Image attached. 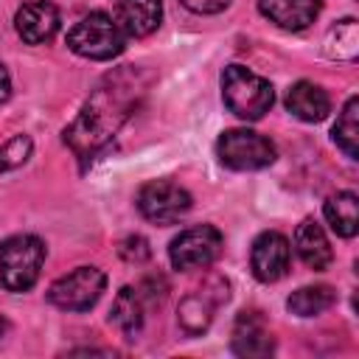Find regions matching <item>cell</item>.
I'll use <instances>...</instances> for the list:
<instances>
[{"label": "cell", "instance_id": "7", "mask_svg": "<svg viewBox=\"0 0 359 359\" xmlns=\"http://www.w3.org/2000/svg\"><path fill=\"white\" fill-rule=\"evenodd\" d=\"M222 244H224V238L213 224H196L171 238L168 258H171L174 269H182V272L205 269L219 258Z\"/></svg>", "mask_w": 359, "mask_h": 359}, {"label": "cell", "instance_id": "25", "mask_svg": "<svg viewBox=\"0 0 359 359\" xmlns=\"http://www.w3.org/2000/svg\"><path fill=\"white\" fill-rule=\"evenodd\" d=\"M11 95V79H8V73H6V67L0 65V104L6 101Z\"/></svg>", "mask_w": 359, "mask_h": 359}, {"label": "cell", "instance_id": "11", "mask_svg": "<svg viewBox=\"0 0 359 359\" xmlns=\"http://www.w3.org/2000/svg\"><path fill=\"white\" fill-rule=\"evenodd\" d=\"M230 348L238 356H269L275 351V339H272L261 311H241L236 317Z\"/></svg>", "mask_w": 359, "mask_h": 359}, {"label": "cell", "instance_id": "19", "mask_svg": "<svg viewBox=\"0 0 359 359\" xmlns=\"http://www.w3.org/2000/svg\"><path fill=\"white\" fill-rule=\"evenodd\" d=\"M334 300H337V292L325 283H317V286H303V289L292 292L286 300V309L297 317H317L325 309H331Z\"/></svg>", "mask_w": 359, "mask_h": 359}, {"label": "cell", "instance_id": "6", "mask_svg": "<svg viewBox=\"0 0 359 359\" xmlns=\"http://www.w3.org/2000/svg\"><path fill=\"white\" fill-rule=\"evenodd\" d=\"M107 286V275L98 266H79L50 283L48 300L65 311H87L98 303Z\"/></svg>", "mask_w": 359, "mask_h": 359}, {"label": "cell", "instance_id": "14", "mask_svg": "<svg viewBox=\"0 0 359 359\" xmlns=\"http://www.w3.org/2000/svg\"><path fill=\"white\" fill-rule=\"evenodd\" d=\"M294 250L300 255V261L309 266V269H328L331 261H334V252H331V244H328V236L325 230L314 222V219H303L294 230Z\"/></svg>", "mask_w": 359, "mask_h": 359}, {"label": "cell", "instance_id": "20", "mask_svg": "<svg viewBox=\"0 0 359 359\" xmlns=\"http://www.w3.org/2000/svg\"><path fill=\"white\" fill-rule=\"evenodd\" d=\"M331 137L351 160L359 157V98L356 95H351L345 101V107H342V112L331 129Z\"/></svg>", "mask_w": 359, "mask_h": 359}, {"label": "cell", "instance_id": "10", "mask_svg": "<svg viewBox=\"0 0 359 359\" xmlns=\"http://www.w3.org/2000/svg\"><path fill=\"white\" fill-rule=\"evenodd\" d=\"M14 28H17L22 42L42 45L59 31V8L48 0H31L17 11Z\"/></svg>", "mask_w": 359, "mask_h": 359}, {"label": "cell", "instance_id": "13", "mask_svg": "<svg viewBox=\"0 0 359 359\" xmlns=\"http://www.w3.org/2000/svg\"><path fill=\"white\" fill-rule=\"evenodd\" d=\"M163 20V0H115V22L126 36H149Z\"/></svg>", "mask_w": 359, "mask_h": 359}, {"label": "cell", "instance_id": "15", "mask_svg": "<svg viewBox=\"0 0 359 359\" xmlns=\"http://www.w3.org/2000/svg\"><path fill=\"white\" fill-rule=\"evenodd\" d=\"M286 109L294 118L306 121V123H317V121H323L331 112V98H328V93L320 84H314V81H297L286 93Z\"/></svg>", "mask_w": 359, "mask_h": 359}, {"label": "cell", "instance_id": "4", "mask_svg": "<svg viewBox=\"0 0 359 359\" xmlns=\"http://www.w3.org/2000/svg\"><path fill=\"white\" fill-rule=\"evenodd\" d=\"M45 261V244L31 233H17L0 241V283L8 292H25L36 283Z\"/></svg>", "mask_w": 359, "mask_h": 359}, {"label": "cell", "instance_id": "17", "mask_svg": "<svg viewBox=\"0 0 359 359\" xmlns=\"http://www.w3.org/2000/svg\"><path fill=\"white\" fill-rule=\"evenodd\" d=\"M325 219L331 224V230L342 238H353L359 230V208H356V194L353 191H339L334 196H328L325 202Z\"/></svg>", "mask_w": 359, "mask_h": 359}, {"label": "cell", "instance_id": "12", "mask_svg": "<svg viewBox=\"0 0 359 359\" xmlns=\"http://www.w3.org/2000/svg\"><path fill=\"white\" fill-rule=\"evenodd\" d=\"M258 8L283 31H303L317 20L323 0H258Z\"/></svg>", "mask_w": 359, "mask_h": 359}, {"label": "cell", "instance_id": "1", "mask_svg": "<svg viewBox=\"0 0 359 359\" xmlns=\"http://www.w3.org/2000/svg\"><path fill=\"white\" fill-rule=\"evenodd\" d=\"M135 93L137 87L132 81H123V73L109 76L107 84H101L84 104L79 118L65 129V143H70V149L81 160L93 157L129 118L135 107Z\"/></svg>", "mask_w": 359, "mask_h": 359}, {"label": "cell", "instance_id": "8", "mask_svg": "<svg viewBox=\"0 0 359 359\" xmlns=\"http://www.w3.org/2000/svg\"><path fill=\"white\" fill-rule=\"evenodd\" d=\"M137 210L154 224H171L191 210V194L171 180H151L137 191Z\"/></svg>", "mask_w": 359, "mask_h": 359}, {"label": "cell", "instance_id": "9", "mask_svg": "<svg viewBox=\"0 0 359 359\" xmlns=\"http://www.w3.org/2000/svg\"><path fill=\"white\" fill-rule=\"evenodd\" d=\"M289 261H292V247L286 241L283 233L278 230H264L250 250V266L252 275L264 283H275L289 272Z\"/></svg>", "mask_w": 359, "mask_h": 359}, {"label": "cell", "instance_id": "22", "mask_svg": "<svg viewBox=\"0 0 359 359\" xmlns=\"http://www.w3.org/2000/svg\"><path fill=\"white\" fill-rule=\"evenodd\" d=\"M31 149H34V143H31L28 135L11 137V140L0 149V171H11V168L22 165V163L31 157Z\"/></svg>", "mask_w": 359, "mask_h": 359}, {"label": "cell", "instance_id": "3", "mask_svg": "<svg viewBox=\"0 0 359 359\" xmlns=\"http://www.w3.org/2000/svg\"><path fill=\"white\" fill-rule=\"evenodd\" d=\"M67 48L84 59L107 62L126 48V34L107 11H90L67 31Z\"/></svg>", "mask_w": 359, "mask_h": 359}, {"label": "cell", "instance_id": "16", "mask_svg": "<svg viewBox=\"0 0 359 359\" xmlns=\"http://www.w3.org/2000/svg\"><path fill=\"white\" fill-rule=\"evenodd\" d=\"M109 323H115L126 339H135L143 325V294L132 286H123L112 300Z\"/></svg>", "mask_w": 359, "mask_h": 359}, {"label": "cell", "instance_id": "5", "mask_svg": "<svg viewBox=\"0 0 359 359\" xmlns=\"http://www.w3.org/2000/svg\"><path fill=\"white\" fill-rule=\"evenodd\" d=\"M216 157L233 171H258L275 163V146L252 129H227L216 140Z\"/></svg>", "mask_w": 359, "mask_h": 359}, {"label": "cell", "instance_id": "23", "mask_svg": "<svg viewBox=\"0 0 359 359\" xmlns=\"http://www.w3.org/2000/svg\"><path fill=\"white\" fill-rule=\"evenodd\" d=\"M121 255L126 258V261H146L149 258V244H146V238L143 236H129L126 241H121Z\"/></svg>", "mask_w": 359, "mask_h": 359}, {"label": "cell", "instance_id": "2", "mask_svg": "<svg viewBox=\"0 0 359 359\" xmlns=\"http://www.w3.org/2000/svg\"><path fill=\"white\" fill-rule=\"evenodd\" d=\"M222 98H224L227 109L233 115H238L241 121H258L269 112L275 93L264 76H258L241 65H230L222 73Z\"/></svg>", "mask_w": 359, "mask_h": 359}, {"label": "cell", "instance_id": "26", "mask_svg": "<svg viewBox=\"0 0 359 359\" xmlns=\"http://www.w3.org/2000/svg\"><path fill=\"white\" fill-rule=\"evenodd\" d=\"M6 334V320H3V314H0V337Z\"/></svg>", "mask_w": 359, "mask_h": 359}, {"label": "cell", "instance_id": "18", "mask_svg": "<svg viewBox=\"0 0 359 359\" xmlns=\"http://www.w3.org/2000/svg\"><path fill=\"white\" fill-rule=\"evenodd\" d=\"M216 306H219V300H213L208 289L191 292L188 297H182V303H180V309H177L180 325H182L188 334H202V331L210 325Z\"/></svg>", "mask_w": 359, "mask_h": 359}, {"label": "cell", "instance_id": "21", "mask_svg": "<svg viewBox=\"0 0 359 359\" xmlns=\"http://www.w3.org/2000/svg\"><path fill=\"white\" fill-rule=\"evenodd\" d=\"M323 50H325L328 59H356V53H359V25H356V20L353 17L339 20L328 31V36L323 42Z\"/></svg>", "mask_w": 359, "mask_h": 359}, {"label": "cell", "instance_id": "24", "mask_svg": "<svg viewBox=\"0 0 359 359\" xmlns=\"http://www.w3.org/2000/svg\"><path fill=\"white\" fill-rule=\"evenodd\" d=\"M180 3L194 14H219L230 6V0H180Z\"/></svg>", "mask_w": 359, "mask_h": 359}]
</instances>
